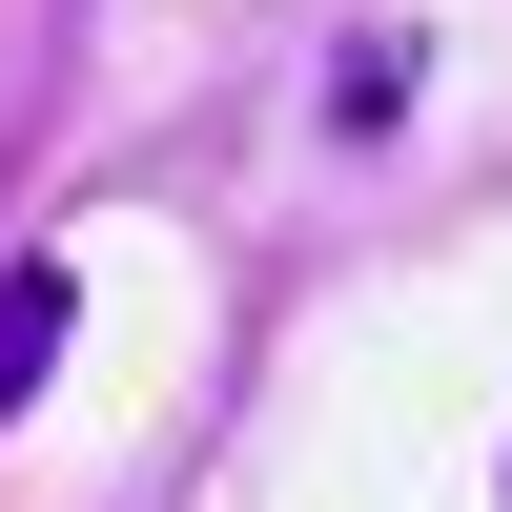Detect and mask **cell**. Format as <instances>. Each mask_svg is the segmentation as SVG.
Returning a JSON list of instances; mask_svg holds the SVG:
<instances>
[{"label": "cell", "mask_w": 512, "mask_h": 512, "mask_svg": "<svg viewBox=\"0 0 512 512\" xmlns=\"http://www.w3.org/2000/svg\"><path fill=\"white\" fill-rule=\"evenodd\" d=\"M62 328H82V267H62V246H21V267H0V410L62 369Z\"/></svg>", "instance_id": "1"}, {"label": "cell", "mask_w": 512, "mask_h": 512, "mask_svg": "<svg viewBox=\"0 0 512 512\" xmlns=\"http://www.w3.org/2000/svg\"><path fill=\"white\" fill-rule=\"evenodd\" d=\"M410 82H431V62H410V21H369L349 62H328V144H390V123H410Z\"/></svg>", "instance_id": "2"}]
</instances>
